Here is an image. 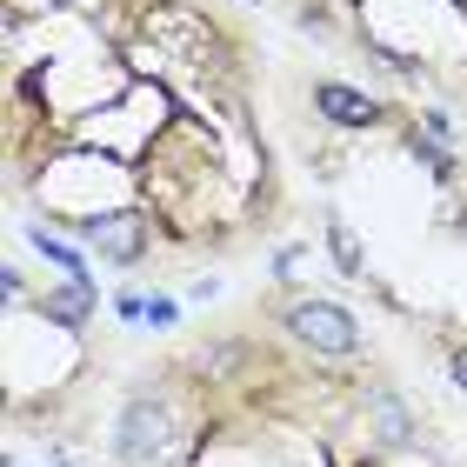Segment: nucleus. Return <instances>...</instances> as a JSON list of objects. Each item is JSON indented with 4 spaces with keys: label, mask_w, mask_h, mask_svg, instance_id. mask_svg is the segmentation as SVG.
<instances>
[{
    "label": "nucleus",
    "mask_w": 467,
    "mask_h": 467,
    "mask_svg": "<svg viewBox=\"0 0 467 467\" xmlns=\"http://www.w3.org/2000/svg\"><path fill=\"white\" fill-rule=\"evenodd\" d=\"M167 441H174V414L161 400H127V414L114 428V454L120 461H161Z\"/></svg>",
    "instance_id": "1"
},
{
    "label": "nucleus",
    "mask_w": 467,
    "mask_h": 467,
    "mask_svg": "<svg viewBox=\"0 0 467 467\" xmlns=\"http://www.w3.org/2000/svg\"><path fill=\"white\" fill-rule=\"evenodd\" d=\"M287 327L301 334L307 348H321V354H354V321H348V307H334V301H301V307H287Z\"/></svg>",
    "instance_id": "2"
},
{
    "label": "nucleus",
    "mask_w": 467,
    "mask_h": 467,
    "mask_svg": "<svg viewBox=\"0 0 467 467\" xmlns=\"http://www.w3.org/2000/svg\"><path fill=\"white\" fill-rule=\"evenodd\" d=\"M80 241H88L100 261L127 267V261H140V214H134V207H114V214H88V221H80Z\"/></svg>",
    "instance_id": "3"
},
{
    "label": "nucleus",
    "mask_w": 467,
    "mask_h": 467,
    "mask_svg": "<svg viewBox=\"0 0 467 467\" xmlns=\"http://www.w3.org/2000/svg\"><path fill=\"white\" fill-rule=\"evenodd\" d=\"M314 100H321V114H327V120H348V127H374V120H380L374 100H368V94H354V88H341V80L314 88Z\"/></svg>",
    "instance_id": "4"
},
{
    "label": "nucleus",
    "mask_w": 467,
    "mask_h": 467,
    "mask_svg": "<svg viewBox=\"0 0 467 467\" xmlns=\"http://www.w3.org/2000/svg\"><path fill=\"white\" fill-rule=\"evenodd\" d=\"M47 314H54V321H88V314H94V281L54 287V294H47Z\"/></svg>",
    "instance_id": "5"
},
{
    "label": "nucleus",
    "mask_w": 467,
    "mask_h": 467,
    "mask_svg": "<svg viewBox=\"0 0 467 467\" xmlns=\"http://www.w3.org/2000/svg\"><path fill=\"white\" fill-rule=\"evenodd\" d=\"M374 434H380V441H408V434H414L408 400H400V394H374Z\"/></svg>",
    "instance_id": "6"
},
{
    "label": "nucleus",
    "mask_w": 467,
    "mask_h": 467,
    "mask_svg": "<svg viewBox=\"0 0 467 467\" xmlns=\"http://www.w3.org/2000/svg\"><path fill=\"white\" fill-rule=\"evenodd\" d=\"M27 241H34L40 254H47V261H54L60 274H67V281H88V267H80V254H74L67 241H54V234H40V227H27Z\"/></svg>",
    "instance_id": "7"
},
{
    "label": "nucleus",
    "mask_w": 467,
    "mask_h": 467,
    "mask_svg": "<svg viewBox=\"0 0 467 467\" xmlns=\"http://www.w3.org/2000/svg\"><path fill=\"white\" fill-rule=\"evenodd\" d=\"M334 261H341L348 274L360 267V241H354V234H348V227H334Z\"/></svg>",
    "instance_id": "8"
},
{
    "label": "nucleus",
    "mask_w": 467,
    "mask_h": 467,
    "mask_svg": "<svg viewBox=\"0 0 467 467\" xmlns=\"http://www.w3.org/2000/svg\"><path fill=\"white\" fill-rule=\"evenodd\" d=\"M454 380H461V388H467V348L454 354Z\"/></svg>",
    "instance_id": "9"
},
{
    "label": "nucleus",
    "mask_w": 467,
    "mask_h": 467,
    "mask_svg": "<svg viewBox=\"0 0 467 467\" xmlns=\"http://www.w3.org/2000/svg\"><path fill=\"white\" fill-rule=\"evenodd\" d=\"M454 7H467V0H454Z\"/></svg>",
    "instance_id": "10"
}]
</instances>
